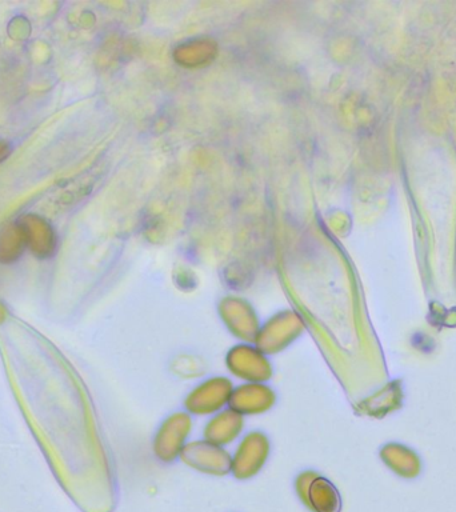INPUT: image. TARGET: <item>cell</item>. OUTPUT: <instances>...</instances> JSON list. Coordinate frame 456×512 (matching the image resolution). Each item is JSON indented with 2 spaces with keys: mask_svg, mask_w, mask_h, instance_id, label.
<instances>
[{
  "mask_svg": "<svg viewBox=\"0 0 456 512\" xmlns=\"http://www.w3.org/2000/svg\"><path fill=\"white\" fill-rule=\"evenodd\" d=\"M404 398L403 386L400 380H392L386 386L380 388L378 392L371 395L370 398L360 403V408L364 414L374 416V418H384L402 407Z\"/></svg>",
  "mask_w": 456,
  "mask_h": 512,
  "instance_id": "3957f363",
  "label": "cell"
},
{
  "mask_svg": "<svg viewBox=\"0 0 456 512\" xmlns=\"http://www.w3.org/2000/svg\"><path fill=\"white\" fill-rule=\"evenodd\" d=\"M299 498L314 512H340L342 498L330 480L306 472L296 482Z\"/></svg>",
  "mask_w": 456,
  "mask_h": 512,
  "instance_id": "6da1fadb",
  "label": "cell"
},
{
  "mask_svg": "<svg viewBox=\"0 0 456 512\" xmlns=\"http://www.w3.org/2000/svg\"><path fill=\"white\" fill-rule=\"evenodd\" d=\"M380 460L384 466L399 476L400 479L414 480L419 478L423 471V460L418 452L406 444L390 442L384 444L379 451Z\"/></svg>",
  "mask_w": 456,
  "mask_h": 512,
  "instance_id": "7a4b0ae2",
  "label": "cell"
}]
</instances>
